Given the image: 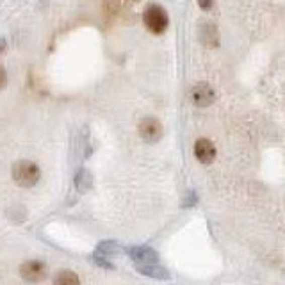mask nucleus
<instances>
[{"label":"nucleus","mask_w":285,"mask_h":285,"mask_svg":"<svg viewBox=\"0 0 285 285\" xmlns=\"http://www.w3.org/2000/svg\"><path fill=\"white\" fill-rule=\"evenodd\" d=\"M137 128H139V135L142 137V141L150 142V145H155V142L161 141L162 123L157 120V118H154V116H147V118H142Z\"/></svg>","instance_id":"obj_4"},{"label":"nucleus","mask_w":285,"mask_h":285,"mask_svg":"<svg viewBox=\"0 0 285 285\" xmlns=\"http://www.w3.org/2000/svg\"><path fill=\"white\" fill-rule=\"evenodd\" d=\"M75 185H77L79 193H88L93 185V177L88 170H81L75 175Z\"/></svg>","instance_id":"obj_11"},{"label":"nucleus","mask_w":285,"mask_h":285,"mask_svg":"<svg viewBox=\"0 0 285 285\" xmlns=\"http://www.w3.org/2000/svg\"><path fill=\"white\" fill-rule=\"evenodd\" d=\"M46 274H48V267L39 260H27L20 266V276L29 283H39L45 280Z\"/></svg>","instance_id":"obj_3"},{"label":"nucleus","mask_w":285,"mask_h":285,"mask_svg":"<svg viewBox=\"0 0 285 285\" xmlns=\"http://www.w3.org/2000/svg\"><path fill=\"white\" fill-rule=\"evenodd\" d=\"M8 86V72L2 64H0V89H4Z\"/></svg>","instance_id":"obj_13"},{"label":"nucleus","mask_w":285,"mask_h":285,"mask_svg":"<svg viewBox=\"0 0 285 285\" xmlns=\"http://www.w3.org/2000/svg\"><path fill=\"white\" fill-rule=\"evenodd\" d=\"M189 98H191V102L196 107H207V105H210L212 102L216 100V91L207 82H198L189 91Z\"/></svg>","instance_id":"obj_5"},{"label":"nucleus","mask_w":285,"mask_h":285,"mask_svg":"<svg viewBox=\"0 0 285 285\" xmlns=\"http://www.w3.org/2000/svg\"><path fill=\"white\" fill-rule=\"evenodd\" d=\"M194 157L201 162V164H212L214 159H216V147L210 139H198L194 142Z\"/></svg>","instance_id":"obj_6"},{"label":"nucleus","mask_w":285,"mask_h":285,"mask_svg":"<svg viewBox=\"0 0 285 285\" xmlns=\"http://www.w3.org/2000/svg\"><path fill=\"white\" fill-rule=\"evenodd\" d=\"M137 271L141 274H147V276L157 278V280H168L170 278V273L164 269L162 266H159L157 262H150V264H135Z\"/></svg>","instance_id":"obj_9"},{"label":"nucleus","mask_w":285,"mask_h":285,"mask_svg":"<svg viewBox=\"0 0 285 285\" xmlns=\"http://www.w3.org/2000/svg\"><path fill=\"white\" fill-rule=\"evenodd\" d=\"M200 41L205 46H218L220 45V31H218L216 25L212 23H203L200 27Z\"/></svg>","instance_id":"obj_8"},{"label":"nucleus","mask_w":285,"mask_h":285,"mask_svg":"<svg viewBox=\"0 0 285 285\" xmlns=\"http://www.w3.org/2000/svg\"><path fill=\"white\" fill-rule=\"evenodd\" d=\"M39 177V168L32 161H18L13 164V180L20 187H34Z\"/></svg>","instance_id":"obj_1"},{"label":"nucleus","mask_w":285,"mask_h":285,"mask_svg":"<svg viewBox=\"0 0 285 285\" xmlns=\"http://www.w3.org/2000/svg\"><path fill=\"white\" fill-rule=\"evenodd\" d=\"M127 253L130 255V258L135 264H150V262H157V251L152 250L148 246H134L128 248Z\"/></svg>","instance_id":"obj_7"},{"label":"nucleus","mask_w":285,"mask_h":285,"mask_svg":"<svg viewBox=\"0 0 285 285\" xmlns=\"http://www.w3.org/2000/svg\"><path fill=\"white\" fill-rule=\"evenodd\" d=\"M142 22H145V25H147V29L152 34H162L168 29V25H170V16H168L164 8L154 4L145 11Z\"/></svg>","instance_id":"obj_2"},{"label":"nucleus","mask_w":285,"mask_h":285,"mask_svg":"<svg viewBox=\"0 0 285 285\" xmlns=\"http://www.w3.org/2000/svg\"><path fill=\"white\" fill-rule=\"evenodd\" d=\"M79 276L72 271H61L59 274H55L54 278V283L57 285H77L79 283Z\"/></svg>","instance_id":"obj_12"},{"label":"nucleus","mask_w":285,"mask_h":285,"mask_svg":"<svg viewBox=\"0 0 285 285\" xmlns=\"http://www.w3.org/2000/svg\"><path fill=\"white\" fill-rule=\"evenodd\" d=\"M198 6H200L203 11H208V9L214 6V0H198Z\"/></svg>","instance_id":"obj_14"},{"label":"nucleus","mask_w":285,"mask_h":285,"mask_svg":"<svg viewBox=\"0 0 285 285\" xmlns=\"http://www.w3.org/2000/svg\"><path fill=\"white\" fill-rule=\"evenodd\" d=\"M4 50H6V39L0 38V52H4Z\"/></svg>","instance_id":"obj_15"},{"label":"nucleus","mask_w":285,"mask_h":285,"mask_svg":"<svg viewBox=\"0 0 285 285\" xmlns=\"http://www.w3.org/2000/svg\"><path fill=\"white\" fill-rule=\"evenodd\" d=\"M125 248H121L118 243H114V241H104V243L98 244L97 248V253L104 255V257H112V255H120L123 253Z\"/></svg>","instance_id":"obj_10"}]
</instances>
